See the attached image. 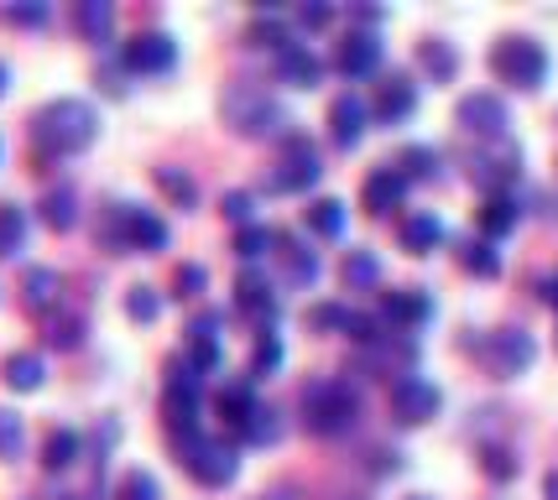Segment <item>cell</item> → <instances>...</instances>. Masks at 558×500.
Returning <instances> with one entry per match:
<instances>
[{
	"mask_svg": "<svg viewBox=\"0 0 558 500\" xmlns=\"http://www.w3.org/2000/svg\"><path fill=\"white\" fill-rule=\"evenodd\" d=\"M99 136V110L89 99H48L32 115V146L43 157H78L84 146H95Z\"/></svg>",
	"mask_w": 558,
	"mask_h": 500,
	"instance_id": "6da1fadb",
	"label": "cell"
},
{
	"mask_svg": "<svg viewBox=\"0 0 558 500\" xmlns=\"http://www.w3.org/2000/svg\"><path fill=\"white\" fill-rule=\"evenodd\" d=\"M219 110H225V125H230V131L256 136V142H267V136H282V131H288V110H282L267 89H256V84H230Z\"/></svg>",
	"mask_w": 558,
	"mask_h": 500,
	"instance_id": "7a4b0ae2",
	"label": "cell"
},
{
	"mask_svg": "<svg viewBox=\"0 0 558 500\" xmlns=\"http://www.w3.org/2000/svg\"><path fill=\"white\" fill-rule=\"evenodd\" d=\"M172 449L183 459V469L198 479V485H209V490H225L230 479L241 475V459H235V443L230 438H209V432H178L172 438Z\"/></svg>",
	"mask_w": 558,
	"mask_h": 500,
	"instance_id": "3957f363",
	"label": "cell"
},
{
	"mask_svg": "<svg viewBox=\"0 0 558 500\" xmlns=\"http://www.w3.org/2000/svg\"><path fill=\"white\" fill-rule=\"evenodd\" d=\"M361 417V402L344 381H314L303 391V428L318 432V438H340V432L355 428Z\"/></svg>",
	"mask_w": 558,
	"mask_h": 500,
	"instance_id": "277c9868",
	"label": "cell"
},
{
	"mask_svg": "<svg viewBox=\"0 0 558 500\" xmlns=\"http://www.w3.org/2000/svg\"><path fill=\"white\" fill-rule=\"evenodd\" d=\"M490 73L511 89H537L548 78V48L533 42V37H501L490 48Z\"/></svg>",
	"mask_w": 558,
	"mask_h": 500,
	"instance_id": "5b68a950",
	"label": "cell"
},
{
	"mask_svg": "<svg viewBox=\"0 0 558 500\" xmlns=\"http://www.w3.org/2000/svg\"><path fill=\"white\" fill-rule=\"evenodd\" d=\"M481 359H486L490 376H501V381H511V376H522L527 365L537 359V344L527 329H517V324H507V329L486 333V344H481Z\"/></svg>",
	"mask_w": 558,
	"mask_h": 500,
	"instance_id": "8992f818",
	"label": "cell"
},
{
	"mask_svg": "<svg viewBox=\"0 0 558 500\" xmlns=\"http://www.w3.org/2000/svg\"><path fill=\"white\" fill-rule=\"evenodd\" d=\"M324 178V162H318V146L303 142V136H292L288 151H282V162H277V172H271V193H308Z\"/></svg>",
	"mask_w": 558,
	"mask_h": 500,
	"instance_id": "52a82bcc",
	"label": "cell"
},
{
	"mask_svg": "<svg viewBox=\"0 0 558 500\" xmlns=\"http://www.w3.org/2000/svg\"><path fill=\"white\" fill-rule=\"evenodd\" d=\"M454 120H460L470 136H486V142H501L511 125V110L501 95H490V89H475V95H464L454 105Z\"/></svg>",
	"mask_w": 558,
	"mask_h": 500,
	"instance_id": "ba28073f",
	"label": "cell"
},
{
	"mask_svg": "<svg viewBox=\"0 0 558 500\" xmlns=\"http://www.w3.org/2000/svg\"><path fill=\"white\" fill-rule=\"evenodd\" d=\"M438 386L423 381V376H402V381L391 386V417L402 423V428H423V423H434L438 417Z\"/></svg>",
	"mask_w": 558,
	"mask_h": 500,
	"instance_id": "9c48e42d",
	"label": "cell"
},
{
	"mask_svg": "<svg viewBox=\"0 0 558 500\" xmlns=\"http://www.w3.org/2000/svg\"><path fill=\"white\" fill-rule=\"evenodd\" d=\"M116 230H121V251H168V224L151 215L146 204L116 209Z\"/></svg>",
	"mask_w": 558,
	"mask_h": 500,
	"instance_id": "30bf717a",
	"label": "cell"
},
{
	"mask_svg": "<svg viewBox=\"0 0 558 500\" xmlns=\"http://www.w3.org/2000/svg\"><path fill=\"white\" fill-rule=\"evenodd\" d=\"M121 63L131 73H168L178 63V48H172L168 32H136V37H125Z\"/></svg>",
	"mask_w": 558,
	"mask_h": 500,
	"instance_id": "8fae6325",
	"label": "cell"
},
{
	"mask_svg": "<svg viewBox=\"0 0 558 500\" xmlns=\"http://www.w3.org/2000/svg\"><path fill=\"white\" fill-rule=\"evenodd\" d=\"M16 292H22V308L32 313V318H48V313H58V297H63V277H58L52 266H26L22 282H16Z\"/></svg>",
	"mask_w": 558,
	"mask_h": 500,
	"instance_id": "7c38bea8",
	"label": "cell"
},
{
	"mask_svg": "<svg viewBox=\"0 0 558 500\" xmlns=\"http://www.w3.org/2000/svg\"><path fill=\"white\" fill-rule=\"evenodd\" d=\"M381 63V42H376V32H350L340 48H335V69L344 78H365V73H376Z\"/></svg>",
	"mask_w": 558,
	"mask_h": 500,
	"instance_id": "4fadbf2b",
	"label": "cell"
},
{
	"mask_svg": "<svg viewBox=\"0 0 558 500\" xmlns=\"http://www.w3.org/2000/svg\"><path fill=\"white\" fill-rule=\"evenodd\" d=\"M361 198L371 215H391V209H402V198H408V178H402L397 167H376V172L365 178Z\"/></svg>",
	"mask_w": 558,
	"mask_h": 500,
	"instance_id": "5bb4252c",
	"label": "cell"
},
{
	"mask_svg": "<svg viewBox=\"0 0 558 500\" xmlns=\"http://www.w3.org/2000/svg\"><path fill=\"white\" fill-rule=\"evenodd\" d=\"M381 313L397 324V333H408V329H417V324L434 318V297L417 292V286H402V292H387V297H381Z\"/></svg>",
	"mask_w": 558,
	"mask_h": 500,
	"instance_id": "9a60e30c",
	"label": "cell"
},
{
	"mask_svg": "<svg viewBox=\"0 0 558 500\" xmlns=\"http://www.w3.org/2000/svg\"><path fill=\"white\" fill-rule=\"evenodd\" d=\"M365 120H371V110H365L355 95H340L335 105H329V136H335V146H350L365 136Z\"/></svg>",
	"mask_w": 558,
	"mask_h": 500,
	"instance_id": "2e32d148",
	"label": "cell"
},
{
	"mask_svg": "<svg viewBox=\"0 0 558 500\" xmlns=\"http://www.w3.org/2000/svg\"><path fill=\"white\" fill-rule=\"evenodd\" d=\"M0 376H5L11 391H43V381H48V359L37 355V350H16V355H5Z\"/></svg>",
	"mask_w": 558,
	"mask_h": 500,
	"instance_id": "e0dca14e",
	"label": "cell"
},
{
	"mask_svg": "<svg viewBox=\"0 0 558 500\" xmlns=\"http://www.w3.org/2000/svg\"><path fill=\"white\" fill-rule=\"evenodd\" d=\"M413 110H417V84H408V78H387V84H376V120L397 125V120H408Z\"/></svg>",
	"mask_w": 558,
	"mask_h": 500,
	"instance_id": "ac0fdd59",
	"label": "cell"
},
{
	"mask_svg": "<svg viewBox=\"0 0 558 500\" xmlns=\"http://www.w3.org/2000/svg\"><path fill=\"white\" fill-rule=\"evenodd\" d=\"M73 26H78L84 42H110V32H116V5H110V0H78V5H73Z\"/></svg>",
	"mask_w": 558,
	"mask_h": 500,
	"instance_id": "d6986e66",
	"label": "cell"
},
{
	"mask_svg": "<svg viewBox=\"0 0 558 500\" xmlns=\"http://www.w3.org/2000/svg\"><path fill=\"white\" fill-rule=\"evenodd\" d=\"M517 162H522V151H517L511 142H496L490 151L475 157V178L490 183V188H496V183H511V178H517Z\"/></svg>",
	"mask_w": 558,
	"mask_h": 500,
	"instance_id": "ffe728a7",
	"label": "cell"
},
{
	"mask_svg": "<svg viewBox=\"0 0 558 500\" xmlns=\"http://www.w3.org/2000/svg\"><path fill=\"white\" fill-rule=\"evenodd\" d=\"M277 73H282L288 84H298V89H314L324 69H318V58L303 48V42H288V48L277 52Z\"/></svg>",
	"mask_w": 558,
	"mask_h": 500,
	"instance_id": "44dd1931",
	"label": "cell"
},
{
	"mask_svg": "<svg viewBox=\"0 0 558 500\" xmlns=\"http://www.w3.org/2000/svg\"><path fill=\"white\" fill-rule=\"evenodd\" d=\"M282 245V277H288L292 286H314V277H318V256L303 245V240H292V235H282L277 240Z\"/></svg>",
	"mask_w": 558,
	"mask_h": 500,
	"instance_id": "7402d4cb",
	"label": "cell"
},
{
	"mask_svg": "<svg viewBox=\"0 0 558 500\" xmlns=\"http://www.w3.org/2000/svg\"><path fill=\"white\" fill-rule=\"evenodd\" d=\"M37 209H43V224H48V230H73V224H78V193H73L69 183H58V188L43 193Z\"/></svg>",
	"mask_w": 558,
	"mask_h": 500,
	"instance_id": "603a6c76",
	"label": "cell"
},
{
	"mask_svg": "<svg viewBox=\"0 0 558 500\" xmlns=\"http://www.w3.org/2000/svg\"><path fill=\"white\" fill-rule=\"evenodd\" d=\"M235 297H241L245 313H256V318H267V324H271L277 297H271V282L262 277V271H241V277H235Z\"/></svg>",
	"mask_w": 558,
	"mask_h": 500,
	"instance_id": "cb8c5ba5",
	"label": "cell"
},
{
	"mask_svg": "<svg viewBox=\"0 0 558 500\" xmlns=\"http://www.w3.org/2000/svg\"><path fill=\"white\" fill-rule=\"evenodd\" d=\"M43 333H48V350H78L89 324H84V313H48V318H43Z\"/></svg>",
	"mask_w": 558,
	"mask_h": 500,
	"instance_id": "d4e9b609",
	"label": "cell"
},
{
	"mask_svg": "<svg viewBox=\"0 0 558 500\" xmlns=\"http://www.w3.org/2000/svg\"><path fill=\"white\" fill-rule=\"evenodd\" d=\"M397 235H402V251H413V256H428L438 240H444V224H438L434 215H408Z\"/></svg>",
	"mask_w": 558,
	"mask_h": 500,
	"instance_id": "484cf974",
	"label": "cell"
},
{
	"mask_svg": "<svg viewBox=\"0 0 558 500\" xmlns=\"http://www.w3.org/2000/svg\"><path fill=\"white\" fill-rule=\"evenodd\" d=\"M481 230H486V240H501L517 230V204H511L507 193H490L486 204H481Z\"/></svg>",
	"mask_w": 558,
	"mask_h": 500,
	"instance_id": "4316f807",
	"label": "cell"
},
{
	"mask_svg": "<svg viewBox=\"0 0 558 500\" xmlns=\"http://www.w3.org/2000/svg\"><path fill=\"white\" fill-rule=\"evenodd\" d=\"M460 266L470 271V277H501V251L490 245V240H464L460 245Z\"/></svg>",
	"mask_w": 558,
	"mask_h": 500,
	"instance_id": "83f0119b",
	"label": "cell"
},
{
	"mask_svg": "<svg viewBox=\"0 0 558 500\" xmlns=\"http://www.w3.org/2000/svg\"><path fill=\"white\" fill-rule=\"evenodd\" d=\"M251 412H256V386L251 381H235V386H225V391H219V417H225L230 428H241Z\"/></svg>",
	"mask_w": 558,
	"mask_h": 500,
	"instance_id": "f1b7e54d",
	"label": "cell"
},
{
	"mask_svg": "<svg viewBox=\"0 0 558 500\" xmlns=\"http://www.w3.org/2000/svg\"><path fill=\"white\" fill-rule=\"evenodd\" d=\"M340 277H344V286H350V292H365V286L381 282V261H376L371 251H350V256H344V266H340Z\"/></svg>",
	"mask_w": 558,
	"mask_h": 500,
	"instance_id": "f546056e",
	"label": "cell"
},
{
	"mask_svg": "<svg viewBox=\"0 0 558 500\" xmlns=\"http://www.w3.org/2000/svg\"><path fill=\"white\" fill-rule=\"evenodd\" d=\"M417 58H423V69L434 73V78H454V73H460V52L449 48L444 37H428V42H417Z\"/></svg>",
	"mask_w": 558,
	"mask_h": 500,
	"instance_id": "4dcf8cb0",
	"label": "cell"
},
{
	"mask_svg": "<svg viewBox=\"0 0 558 500\" xmlns=\"http://www.w3.org/2000/svg\"><path fill=\"white\" fill-rule=\"evenodd\" d=\"M308 230L324 240H340L344 235V204L340 198H318V204H308Z\"/></svg>",
	"mask_w": 558,
	"mask_h": 500,
	"instance_id": "1f68e13d",
	"label": "cell"
},
{
	"mask_svg": "<svg viewBox=\"0 0 558 500\" xmlns=\"http://www.w3.org/2000/svg\"><path fill=\"white\" fill-rule=\"evenodd\" d=\"M355 313L344 308V303H318V308H308V329L318 333H355Z\"/></svg>",
	"mask_w": 558,
	"mask_h": 500,
	"instance_id": "d6a6232c",
	"label": "cell"
},
{
	"mask_svg": "<svg viewBox=\"0 0 558 500\" xmlns=\"http://www.w3.org/2000/svg\"><path fill=\"white\" fill-rule=\"evenodd\" d=\"M78 449H84V443H78L73 428H52L48 443H43V464H48V469H69L73 459H78Z\"/></svg>",
	"mask_w": 558,
	"mask_h": 500,
	"instance_id": "836d02e7",
	"label": "cell"
},
{
	"mask_svg": "<svg viewBox=\"0 0 558 500\" xmlns=\"http://www.w3.org/2000/svg\"><path fill=\"white\" fill-rule=\"evenodd\" d=\"M157 188L168 193L178 209H194L198 204V188H194V178L183 172V167H157Z\"/></svg>",
	"mask_w": 558,
	"mask_h": 500,
	"instance_id": "e575fe53",
	"label": "cell"
},
{
	"mask_svg": "<svg viewBox=\"0 0 558 500\" xmlns=\"http://www.w3.org/2000/svg\"><path fill=\"white\" fill-rule=\"evenodd\" d=\"M26 245V209L22 204H0V256H16Z\"/></svg>",
	"mask_w": 558,
	"mask_h": 500,
	"instance_id": "d590c367",
	"label": "cell"
},
{
	"mask_svg": "<svg viewBox=\"0 0 558 500\" xmlns=\"http://www.w3.org/2000/svg\"><path fill=\"white\" fill-rule=\"evenodd\" d=\"M235 432H241V438H251V443H271V438L282 432V423H277V412H271V406L256 402V412H251V417H245Z\"/></svg>",
	"mask_w": 558,
	"mask_h": 500,
	"instance_id": "8d00e7d4",
	"label": "cell"
},
{
	"mask_svg": "<svg viewBox=\"0 0 558 500\" xmlns=\"http://www.w3.org/2000/svg\"><path fill=\"white\" fill-rule=\"evenodd\" d=\"M116 500H162V490H157V479L146 469H125L121 485H116Z\"/></svg>",
	"mask_w": 558,
	"mask_h": 500,
	"instance_id": "74e56055",
	"label": "cell"
},
{
	"mask_svg": "<svg viewBox=\"0 0 558 500\" xmlns=\"http://www.w3.org/2000/svg\"><path fill=\"white\" fill-rule=\"evenodd\" d=\"M0 22H11V26H43V22H48V0H11V5H0Z\"/></svg>",
	"mask_w": 558,
	"mask_h": 500,
	"instance_id": "f35d334b",
	"label": "cell"
},
{
	"mask_svg": "<svg viewBox=\"0 0 558 500\" xmlns=\"http://www.w3.org/2000/svg\"><path fill=\"white\" fill-rule=\"evenodd\" d=\"M271 245H277V235H271V230H262V224H251V230H241V235H235V256H241V261H262Z\"/></svg>",
	"mask_w": 558,
	"mask_h": 500,
	"instance_id": "ab89813d",
	"label": "cell"
},
{
	"mask_svg": "<svg viewBox=\"0 0 558 500\" xmlns=\"http://www.w3.org/2000/svg\"><path fill=\"white\" fill-rule=\"evenodd\" d=\"M125 313H131L136 324H151V318L162 313V297H157V286H131V292H125Z\"/></svg>",
	"mask_w": 558,
	"mask_h": 500,
	"instance_id": "60d3db41",
	"label": "cell"
},
{
	"mask_svg": "<svg viewBox=\"0 0 558 500\" xmlns=\"http://www.w3.org/2000/svg\"><path fill=\"white\" fill-rule=\"evenodd\" d=\"M434 167H438V157L428 146H408V151L397 157V172H402V178H434Z\"/></svg>",
	"mask_w": 558,
	"mask_h": 500,
	"instance_id": "b9f144b4",
	"label": "cell"
},
{
	"mask_svg": "<svg viewBox=\"0 0 558 500\" xmlns=\"http://www.w3.org/2000/svg\"><path fill=\"white\" fill-rule=\"evenodd\" d=\"M22 453V417L0 406V459H16Z\"/></svg>",
	"mask_w": 558,
	"mask_h": 500,
	"instance_id": "7bdbcfd3",
	"label": "cell"
},
{
	"mask_svg": "<svg viewBox=\"0 0 558 500\" xmlns=\"http://www.w3.org/2000/svg\"><path fill=\"white\" fill-rule=\"evenodd\" d=\"M277 365H282V339L267 329V333H262V350H256V365H251V376H271Z\"/></svg>",
	"mask_w": 558,
	"mask_h": 500,
	"instance_id": "ee69618b",
	"label": "cell"
},
{
	"mask_svg": "<svg viewBox=\"0 0 558 500\" xmlns=\"http://www.w3.org/2000/svg\"><path fill=\"white\" fill-rule=\"evenodd\" d=\"M204 286H209V271H204V266H178V277H172V292H178V297H198Z\"/></svg>",
	"mask_w": 558,
	"mask_h": 500,
	"instance_id": "f6af8a7d",
	"label": "cell"
},
{
	"mask_svg": "<svg viewBox=\"0 0 558 500\" xmlns=\"http://www.w3.org/2000/svg\"><path fill=\"white\" fill-rule=\"evenodd\" d=\"M481 469L490 479H511L517 475V459H511V449H481Z\"/></svg>",
	"mask_w": 558,
	"mask_h": 500,
	"instance_id": "bcb514c9",
	"label": "cell"
},
{
	"mask_svg": "<svg viewBox=\"0 0 558 500\" xmlns=\"http://www.w3.org/2000/svg\"><path fill=\"white\" fill-rule=\"evenodd\" d=\"M225 215L235 219V224H245V219L256 215V204H251V193H241V188H235V193H225Z\"/></svg>",
	"mask_w": 558,
	"mask_h": 500,
	"instance_id": "7dc6e473",
	"label": "cell"
},
{
	"mask_svg": "<svg viewBox=\"0 0 558 500\" xmlns=\"http://www.w3.org/2000/svg\"><path fill=\"white\" fill-rule=\"evenodd\" d=\"M402 464V453H391V449H371V475H391Z\"/></svg>",
	"mask_w": 558,
	"mask_h": 500,
	"instance_id": "c3c4849f",
	"label": "cell"
},
{
	"mask_svg": "<svg viewBox=\"0 0 558 500\" xmlns=\"http://www.w3.org/2000/svg\"><path fill=\"white\" fill-rule=\"evenodd\" d=\"M537 297H543L548 308H558V271H548V277H537Z\"/></svg>",
	"mask_w": 558,
	"mask_h": 500,
	"instance_id": "681fc988",
	"label": "cell"
},
{
	"mask_svg": "<svg viewBox=\"0 0 558 500\" xmlns=\"http://www.w3.org/2000/svg\"><path fill=\"white\" fill-rule=\"evenodd\" d=\"M303 22H308V26H329V22H335V11H329V5H303Z\"/></svg>",
	"mask_w": 558,
	"mask_h": 500,
	"instance_id": "f907efd6",
	"label": "cell"
},
{
	"mask_svg": "<svg viewBox=\"0 0 558 500\" xmlns=\"http://www.w3.org/2000/svg\"><path fill=\"white\" fill-rule=\"evenodd\" d=\"M543 500H558V469H548V475H543Z\"/></svg>",
	"mask_w": 558,
	"mask_h": 500,
	"instance_id": "816d5d0a",
	"label": "cell"
},
{
	"mask_svg": "<svg viewBox=\"0 0 558 500\" xmlns=\"http://www.w3.org/2000/svg\"><path fill=\"white\" fill-rule=\"evenodd\" d=\"M5 84H11V69H5V63H0V95H5Z\"/></svg>",
	"mask_w": 558,
	"mask_h": 500,
	"instance_id": "f5cc1de1",
	"label": "cell"
},
{
	"mask_svg": "<svg viewBox=\"0 0 558 500\" xmlns=\"http://www.w3.org/2000/svg\"><path fill=\"white\" fill-rule=\"evenodd\" d=\"M267 500H292V496H288V490H271V496H267Z\"/></svg>",
	"mask_w": 558,
	"mask_h": 500,
	"instance_id": "db71d44e",
	"label": "cell"
},
{
	"mask_svg": "<svg viewBox=\"0 0 558 500\" xmlns=\"http://www.w3.org/2000/svg\"><path fill=\"white\" fill-rule=\"evenodd\" d=\"M408 500H434V496H408Z\"/></svg>",
	"mask_w": 558,
	"mask_h": 500,
	"instance_id": "11a10c76",
	"label": "cell"
},
{
	"mask_svg": "<svg viewBox=\"0 0 558 500\" xmlns=\"http://www.w3.org/2000/svg\"><path fill=\"white\" fill-rule=\"evenodd\" d=\"M0 157H5V146H0Z\"/></svg>",
	"mask_w": 558,
	"mask_h": 500,
	"instance_id": "9f6ffc18",
	"label": "cell"
}]
</instances>
